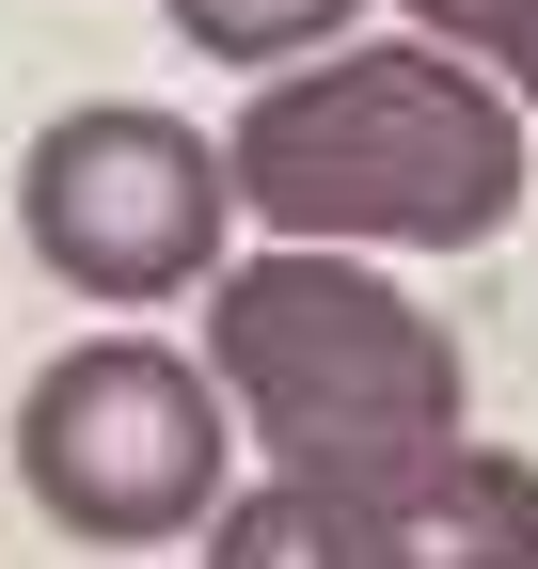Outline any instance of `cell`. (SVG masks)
<instances>
[{
    "label": "cell",
    "mask_w": 538,
    "mask_h": 569,
    "mask_svg": "<svg viewBox=\"0 0 538 569\" xmlns=\"http://www.w3.org/2000/svg\"><path fill=\"white\" fill-rule=\"evenodd\" d=\"M380 538H396V569H538V459L444 443L428 475L380 490Z\"/></svg>",
    "instance_id": "obj_5"
},
{
    "label": "cell",
    "mask_w": 538,
    "mask_h": 569,
    "mask_svg": "<svg viewBox=\"0 0 538 569\" xmlns=\"http://www.w3.org/2000/svg\"><path fill=\"white\" fill-rule=\"evenodd\" d=\"M365 0H175V32L207 63H253V80H286V63H317L332 32H349Z\"/></svg>",
    "instance_id": "obj_7"
},
{
    "label": "cell",
    "mask_w": 538,
    "mask_h": 569,
    "mask_svg": "<svg viewBox=\"0 0 538 569\" xmlns=\"http://www.w3.org/2000/svg\"><path fill=\"white\" fill-rule=\"evenodd\" d=\"M207 396L269 443V475L396 490L459 443V332L428 301H396L365 253L269 238L207 269Z\"/></svg>",
    "instance_id": "obj_2"
},
{
    "label": "cell",
    "mask_w": 538,
    "mask_h": 569,
    "mask_svg": "<svg viewBox=\"0 0 538 569\" xmlns=\"http://www.w3.org/2000/svg\"><path fill=\"white\" fill-rule=\"evenodd\" d=\"M444 63H476L507 111H538V0H412Z\"/></svg>",
    "instance_id": "obj_8"
},
{
    "label": "cell",
    "mask_w": 538,
    "mask_h": 569,
    "mask_svg": "<svg viewBox=\"0 0 538 569\" xmlns=\"http://www.w3.org/2000/svg\"><path fill=\"white\" fill-rule=\"evenodd\" d=\"M222 190L301 253H476L522 206V111L444 48H317L253 80Z\"/></svg>",
    "instance_id": "obj_1"
},
{
    "label": "cell",
    "mask_w": 538,
    "mask_h": 569,
    "mask_svg": "<svg viewBox=\"0 0 538 569\" xmlns=\"http://www.w3.org/2000/svg\"><path fill=\"white\" fill-rule=\"evenodd\" d=\"M17 222H32V253L80 284V301H190V284L222 269V238H238V190H222L207 127H175L143 96H96V111L32 127Z\"/></svg>",
    "instance_id": "obj_4"
},
{
    "label": "cell",
    "mask_w": 538,
    "mask_h": 569,
    "mask_svg": "<svg viewBox=\"0 0 538 569\" xmlns=\"http://www.w3.org/2000/svg\"><path fill=\"white\" fill-rule=\"evenodd\" d=\"M222 459H238V427H222L207 365H175V348H143V332H80V348L17 396L32 507H48L63 538H111V553L190 538V522L222 507Z\"/></svg>",
    "instance_id": "obj_3"
},
{
    "label": "cell",
    "mask_w": 538,
    "mask_h": 569,
    "mask_svg": "<svg viewBox=\"0 0 538 569\" xmlns=\"http://www.w3.org/2000/svg\"><path fill=\"white\" fill-rule=\"evenodd\" d=\"M207 569H396L380 538V490H332V475H269L207 507Z\"/></svg>",
    "instance_id": "obj_6"
}]
</instances>
